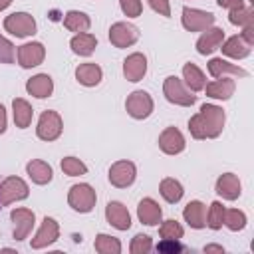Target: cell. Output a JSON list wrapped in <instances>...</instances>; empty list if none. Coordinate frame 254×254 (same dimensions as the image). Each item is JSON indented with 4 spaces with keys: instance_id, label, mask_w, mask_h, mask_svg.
<instances>
[{
    "instance_id": "9a60e30c",
    "label": "cell",
    "mask_w": 254,
    "mask_h": 254,
    "mask_svg": "<svg viewBox=\"0 0 254 254\" xmlns=\"http://www.w3.org/2000/svg\"><path fill=\"white\" fill-rule=\"evenodd\" d=\"M77 79L81 81V83H85V85H93V83H97L99 81V77H101V69L95 65V64H85V65H81V67H77Z\"/></svg>"
},
{
    "instance_id": "3957f363",
    "label": "cell",
    "mask_w": 254,
    "mask_h": 254,
    "mask_svg": "<svg viewBox=\"0 0 254 254\" xmlns=\"http://www.w3.org/2000/svg\"><path fill=\"white\" fill-rule=\"evenodd\" d=\"M60 129H62V125H60V117L56 113L48 111L42 115L40 127H38V135L42 139H56L60 135Z\"/></svg>"
},
{
    "instance_id": "d6a6232c",
    "label": "cell",
    "mask_w": 254,
    "mask_h": 254,
    "mask_svg": "<svg viewBox=\"0 0 254 254\" xmlns=\"http://www.w3.org/2000/svg\"><path fill=\"white\" fill-rule=\"evenodd\" d=\"M121 6H123V10L127 12V16H137V14L141 12L139 0H121Z\"/></svg>"
},
{
    "instance_id": "f546056e",
    "label": "cell",
    "mask_w": 254,
    "mask_h": 254,
    "mask_svg": "<svg viewBox=\"0 0 254 254\" xmlns=\"http://www.w3.org/2000/svg\"><path fill=\"white\" fill-rule=\"evenodd\" d=\"M62 169L67 173V175H79V173H85V165H81L77 159H65L62 163Z\"/></svg>"
},
{
    "instance_id": "e0dca14e",
    "label": "cell",
    "mask_w": 254,
    "mask_h": 254,
    "mask_svg": "<svg viewBox=\"0 0 254 254\" xmlns=\"http://www.w3.org/2000/svg\"><path fill=\"white\" fill-rule=\"evenodd\" d=\"M56 234H58V226H56V222H54L52 218H46V220H44V226H42V230H40V234H38V238L34 240V246L40 248V246H44V244L54 242Z\"/></svg>"
},
{
    "instance_id": "d6986e66",
    "label": "cell",
    "mask_w": 254,
    "mask_h": 254,
    "mask_svg": "<svg viewBox=\"0 0 254 254\" xmlns=\"http://www.w3.org/2000/svg\"><path fill=\"white\" fill-rule=\"evenodd\" d=\"M14 117H16V123L20 127H26L32 119V109L30 105L24 101V99H16L14 101Z\"/></svg>"
},
{
    "instance_id": "7c38bea8",
    "label": "cell",
    "mask_w": 254,
    "mask_h": 254,
    "mask_svg": "<svg viewBox=\"0 0 254 254\" xmlns=\"http://www.w3.org/2000/svg\"><path fill=\"white\" fill-rule=\"evenodd\" d=\"M145 73V58L139 54H133L127 62H125V75L131 81H137L141 75Z\"/></svg>"
},
{
    "instance_id": "277c9868",
    "label": "cell",
    "mask_w": 254,
    "mask_h": 254,
    "mask_svg": "<svg viewBox=\"0 0 254 254\" xmlns=\"http://www.w3.org/2000/svg\"><path fill=\"white\" fill-rule=\"evenodd\" d=\"M6 28L16 36H28L34 32V20L28 14H12L6 20Z\"/></svg>"
},
{
    "instance_id": "ab89813d",
    "label": "cell",
    "mask_w": 254,
    "mask_h": 254,
    "mask_svg": "<svg viewBox=\"0 0 254 254\" xmlns=\"http://www.w3.org/2000/svg\"><path fill=\"white\" fill-rule=\"evenodd\" d=\"M4 127H6V117H4V107L0 105V133L4 131Z\"/></svg>"
},
{
    "instance_id": "d590c367",
    "label": "cell",
    "mask_w": 254,
    "mask_h": 254,
    "mask_svg": "<svg viewBox=\"0 0 254 254\" xmlns=\"http://www.w3.org/2000/svg\"><path fill=\"white\" fill-rule=\"evenodd\" d=\"M224 69H228V71H236V67H232V65H226V62H220V60H212L210 62V71L216 75L218 71H224Z\"/></svg>"
},
{
    "instance_id": "7402d4cb",
    "label": "cell",
    "mask_w": 254,
    "mask_h": 254,
    "mask_svg": "<svg viewBox=\"0 0 254 254\" xmlns=\"http://www.w3.org/2000/svg\"><path fill=\"white\" fill-rule=\"evenodd\" d=\"M202 212H204V208H202V204L200 202H190L189 206H187V210H185V218L194 226V228H200L204 222H202Z\"/></svg>"
},
{
    "instance_id": "ffe728a7",
    "label": "cell",
    "mask_w": 254,
    "mask_h": 254,
    "mask_svg": "<svg viewBox=\"0 0 254 254\" xmlns=\"http://www.w3.org/2000/svg\"><path fill=\"white\" fill-rule=\"evenodd\" d=\"M28 171H30V175H32V179H34L36 183H46V181L52 179V169H50L48 165H44L42 161L30 163V165H28Z\"/></svg>"
},
{
    "instance_id": "74e56055",
    "label": "cell",
    "mask_w": 254,
    "mask_h": 254,
    "mask_svg": "<svg viewBox=\"0 0 254 254\" xmlns=\"http://www.w3.org/2000/svg\"><path fill=\"white\" fill-rule=\"evenodd\" d=\"M151 6L155 10H159L163 16H169V4H167V0H151Z\"/></svg>"
},
{
    "instance_id": "9c48e42d",
    "label": "cell",
    "mask_w": 254,
    "mask_h": 254,
    "mask_svg": "<svg viewBox=\"0 0 254 254\" xmlns=\"http://www.w3.org/2000/svg\"><path fill=\"white\" fill-rule=\"evenodd\" d=\"M137 40V30L127 24H115L111 30V42L117 46H127Z\"/></svg>"
},
{
    "instance_id": "44dd1931",
    "label": "cell",
    "mask_w": 254,
    "mask_h": 254,
    "mask_svg": "<svg viewBox=\"0 0 254 254\" xmlns=\"http://www.w3.org/2000/svg\"><path fill=\"white\" fill-rule=\"evenodd\" d=\"M220 38H222V32H220V30H210L206 36L200 38V42H198V52H200V54L212 52V50L218 46Z\"/></svg>"
},
{
    "instance_id": "8fae6325",
    "label": "cell",
    "mask_w": 254,
    "mask_h": 254,
    "mask_svg": "<svg viewBox=\"0 0 254 254\" xmlns=\"http://www.w3.org/2000/svg\"><path fill=\"white\" fill-rule=\"evenodd\" d=\"M161 147H163V151H167V153H179L181 149H183V137H181V133L177 131V129H167L163 135H161Z\"/></svg>"
},
{
    "instance_id": "ba28073f",
    "label": "cell",
    "mask_w": 254,
    "mask_h": 254,
    "mask_svg": "<svg viewBox=\"0 0 254 254\" xmlns=\"http://www.w3.org/2000/svg\"><path fill=\"white\" fill-rule=\"evenodd\" d=\"M165 91H167V97L171 101H177V103H183V105H189L194 101L192 95H189L187 91H183L181 83L177 81V77H169L167 83H165Z\"/></svg>"
},
{
    "instance_id": "4fadbf2b",
    "label": "cell",
    "mask_w": 254,
    "mask_h": 254,
    "mask_svg": "<svg viewBox=\"0 0 254 254\" xmlns=\"http://www.w3.org/2000/svg\"><path fill=\"white\" fill-rule=\"evenodd\" d=\"M212 22V14H204V12H196V10H189L185 8V26L190 30L202 28L206 24Z\"/></svg>"
},
{
    "instance_id": "ac0fdd59",
    "label": "cell",
    "mask_w": 254,
    "mask_h": 254,
    "mask_svg": "<svg viewBox=\"0 0 254 254\" xmlns=\"http://www.w3.org/2000/svg\"><path fill=\"white\" fill-rule=\"evenodd\" d=\"M12 218L18 222V228H16V238H24V234L32 228V222H34V214L28 212V210H16L12 212Z\"/></svg>"
},
{
    "instance_id": "60d3db41",
    "label": "cell",
    "mask_w": 254,
    "mask_h": 254,
    "mask_svg": "<svg viewBox=\"0 0 254 254\" xmlns=\"http://www.w3.org/2000/svg\"><path fill=\"white\" fill-rule=\"evenodd\" d=\"M8 4H10V0H0V10H2V8H6Z\"/></svg>"
},
{
    "instance_id": "cb8c5ba5",
    "label": "cell",
    "mask_w": 254,
    "mask_h": 254,
    "mask_svg": "<svg viewBox=\"0 0 254 254\" xmlns=\"http://www.w3.org/2000/svg\"><path fill=\"white\" fill-rule=\"evenodd\" d=\"M161 192H163V196H165L169 202H175V200H179V198H181V194H183V190H181V185H179L177 181H173V179H167V181H163V185H161Z\"/></svg>"
},
{
    "instance_id": "f35d334b",
    "label": "cell",
    "mask_w": 254,
    "mask_h": 254,
    "mask_svg": "<svg viewBox=\"0 0 254 254\" xmlns=\"http://www.w3.org/2000/svg\"><path fill=\"white\" fill-rule=\"evenodd\" d=\"M159 250H173L175 252V250H181V246L177 242H161L159 244Z\"/></svg>"
},
{
    "instance_id": "836d02e7",
    "label": "cell",
    "mask_w": 254,
    "mask_h": 254,
    "mask_svg": "<svg viewBox=\"0 0 254 254\" xmlns=\"http://www.w3.org/2000/svg\"><path fill=\"white\" fill-rule=\"evenodd\" d=\"M220 216H222V206L218 202L212 204V212H210V226L212 228H218L220 226Z\"/></svg>"
},
{
    "instance_id": "2e32d148",
    "label": "cell",
    "mask_w": 254,
    "mask_h": 254,
    "mask_svg": "<svg viewBox=\"0 0 254 254\" xmlns=\"http://www.w3.org/2000/svg\"><path fill=\"white\" fill-rule=\"evenodd\" d=\"M28 91L34 93L36 97H46V95H50V91H52V79H50L48 75H38V77L30 79Z\"/></svg>"
},
{
    "instance_id": "52a82bcc",
    "label": "cell",
    "mask_w": 254,
    "mask_h": 254,
    "mask_svg": "<svg viewBox=\"0 0 254 254\" xmlns=\"http://www.w3.org/2000/svg\"><path fill=\"white\" fill-rule=\"evenodd\" d=\"M107 218H109V222L113 224V226H117V228H129V212H127V208L123 206V204H119V202H109L107 204Z\"/></svg>"
},
{
    "instance_id": "603a6c76",
    "label": "cell",
    "mask_w": 254,
    "mask_h": 254,
    "mask_svg": "<svg viewBox=\"0 0 254 254\" xmlns=\"http://www.w3.org/2000/svg\"><path fill=\"white\" fill-rule=\"evenodd\" d=\"M71 46H73V50H75L77 54L87 56V54H91V50L95 48V40H93V36H89V34H81V36L73 38Z\"/></svg>"
},
{
    "instance_id": "1f68e13d",
    "label": "cell",
    "mask_w": 254,
    "mask_h": 254,
    "mask_svg": "<svg viewBox=\"0 0 254 254\" xmlns=\"http://www.w3.org/2000/svg\"><path fill=\"white\" fill-rule=\"evenodd\" d=\"M12 58H14L12 44L6 42L4 38H0V60H2V62H12Z\"/></svg>"
},
{
    "instance_id": "d4e9b609",
    "label": "cell",
    "mask_w": 254,
    "mask_h": 254,
    "mask_svg": "<svg viewBox=\"0 0 254 254\" xmlns=\"http://www.w3.org/2000/svg\"><path fill=\"white\" fill-rule=\"evenodd\" d=\"M218 192H220V194H226L228 198H234V196L238 194V183H236V179L230 177V175H226L224 179H220V183H218Z\"/></svg>"
},
{
    "instance_id": "5b68a950",
    "label": "cell",
    "mask_w": 254,
    "mask_h": 254,
    "mask_svg": "<svg viewBox=\"0 0 254 254\" xmlns=\"http://www.w3.org/2000/svg\"><path fill=\"white\" fill-rule=\"evenodd\" d=\"M26 194H28V189L20 179H8L0 189V200L2 202H10L12 198H24Z\"/></svg>"
},
{
    "instance_id": "4316f807",
    "label": "cell",
    "mask_w": 254,
    "mask_h": 254,
    "mask_svg": "<svg viewBox=\"0 0 254 254\" xmlns=\"http://www.w3.org/2000/svg\"><path fill=\"white\" fill-rule=\"evenodd\" d=\"M185 77H187V83L192 87V89H200L202 87V73L194 67V65H187L185 67Z\"/></svg>"
},
{
    "instance_id": "484cf974",
    "label": "cell",
    "mask_w": 254,
    "mask_h": 254,
    "mask_svg": "<svg viewBox=\"0 0 254 254\" xmlns=\"http://www.w3.org/2000/svg\"><path fill=\"white\" fill-rule=\"evenodd\" d=\"M65 26L69 30H85L89 26V20L85 18V14H77V12H69L65 18Z\"/></svg>"
},
{
    "instance_id": "e575fe53",
    "label": "cell",
    "mask_w": 254,
    "mask_h": 254,
    "mask_svg": "<svg viewBox=\"0 0 254 254\" xmlns=\"http://www.w3.org/2000/svg\"><path fill=\"white\" fill-rule=\"evenodd\" d=\"M149 248H151V242L147 236H135V242L131 246L133 252H141V250H149Z\"/></svg>"
},
{
    "instance_id": "30bf717a",
    "label": "cell",
    "mask_w": 254,
    "mask_h": 254,
    "mask_svg": "<svg viewBox=\"0 0 254 254\" xmlns=\"http://www.w3.org/2000/svg\"><path fill=\"white\" fill-rule=\"evenodd\" d=\"M18 58H20V64L24 67H30V65H36L44 58V50H42L40 44H28V46L20 48Z\"/></svg>"
},
{
    "instance_id": "8992f818",
    "label": "cell",
    "mask_w": 254,
    "mask_h": 254,
    "mask_svg": "<svg viewBox=\"0 0 254 254\" xmlns=\"http://www.w3.org/2000/svg\"><path fill=\"white\" fill-rule=\"evenodd\" d=\"M133 177H135V169H133L131 163H117V165L111 169V173H109L111 183L117 185V187L129 185V183L133 181Z\"/></svg>"
},
{
    "instance_id": "8d00e7d4",
    "label": "cell",
    "mask_w": 254,
    "mask_h": 254,
    "mask_svg": "<svg viewBox=\"0 0 254 254\" xmlns=\"http://www.w3.org/2000/svg\"><path fill=\"white\" fill-rule=\"evenodd\" d=\"M242 214H238L236 210H230L228 212V226L230 228H238V226H242Z\"/></svg>"
},
{
    "instance_id": "7a4b0ae2",
    "label": "cell",
    "mask_w": 254,
    "mask_h": 254,
    "mask_svg": "<svg viewBox=\"0 0 254 254\" xmlns=\"http://www.w3.org/2000/svg\"><path fill=\"white\" fill-rule=\"evenodd\" d=\"M127 109L133 117H147L151 111V99L145 91H135L127 99Z\"/></svg>"
},
{
    "instance_id": "83f0119b",
    "label": "cell",
    "mask_w": 254,
    "mask_h": 254,
    "mask_svg": "<svg viewBox=\"0 0 254 254\" xmlns=\"http://www.w3.org/2000/svg\"><path fill=\"white\" fill-rule=\"evenodd\" d=\"M95 248L99 252H119V242L117 240H111L109 236H99L97 242H95Z\"/></svg>"
},
{
    "instance_id": "f1b7e54d",
    "label": "cell",
    "mask_w": 254,
    "mask_h": 254,
    "mask_svg": "<svg viewBox=\"0 0 254 254\" xmlns=\"http://www.w3.org/2000/svg\"><path fill=\"white\" fill-rule=\"evenodd\" d=\"M161 234H163V238H171V240H175V238H181L183 228H181L175 220H169V222L161 228Z\"/></svg>"
},
{
    "instance_id": "5bb4252c",
    "label": "cell",
    "mask_w": 254,
    "mask_h": 254,
    "mask_svg": "<svg viewBox=\"0 0 254 254\" xmlns=\"http://www.w3.org/2000/svg\"><path fill=\"white\" fill-rule=\"evenodd\" d=\"M139 218H141L145 224H155V222L161 218V208H159L153 200L145 198V200L139 204Z\"/></svg>"
},
{
    "instance_id": "4dcf8cb0",
    "label": "cell",
    "mask_w": 254,
    "mask_h": 254,
    "mask_svg": "<svg viewBox=\"0 0 254 254\" xmlns=\"http://www.w3.org/2000/svg\"><path fill=\"white\" fill-rule=\"evenodd\" d=\"M232 91V83L230 81H226L224 85H220V83H214V85H210L208 87V93L212 95V97H228V93Z\"/></svg>"
},
{
    "instance_id": "6da1fadb",
    "label": "cell",
    "mask_w": 254,
    "mask_h": 254,
    "mask_svg": "<svg viewBox=\"0 0 254 254\" xmlns=\"http://www.w3.org/2000/svg\"><path fill=\"white\" fill-rule=\"evenodd\" d=\"M93 200H95V194H93V190L87 185H77V187L71 189L69 202H71V206L75 210H83V212L89 210L91 204H93Z\"/></svg>"
}]
</instances>
